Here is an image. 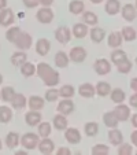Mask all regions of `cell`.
Segmentation results:
<instances>
[{
	"instance_id": "cell-13",
	"label": "cell",
	"mask_w": 137,
	"mask_h": 155,
	"mask_svg": "<svg viewBox=\"0 0 137 155\" xmlns=\"http://www.w3.org/2000/svg\"><path fill=\"white\" fill-rule=\"evenodd\" d=\"M64 139L70 144H77L81 141V133L77 128H69L64 132Z\"/></svg>"
},
{
	"instance_id": "cell-9",
	"label": "cell",
	"mask_w": 137,
	"mask_h": 155,
	"mask_svg": "<svg viewBox=\"0 0 137 155\" xmlns=\"http://www.w3.org/2000/svg\"><path fill=\"white\" fill-rule=\"evenodd\" d=\"M14 19H15V15L12 12L11 8H3L0 10V26H10V25L14 24Z\"/></svg>"
},
{
	"instance_id": "cell-33",
	"label": "cell",
	"mask_w": 137,
	"mask_h": 155,
	"mask_svg": "<svg viewBox=\"0 0 137 155\" xmlns=\"http://www.w3.org/2000/svg\"><path fill=\"white\" fill-rule=\"evenodd\" d=\"M69 10H70L71 14H81L85 10V4L81 0H71L70 4H69Z\"/></svg>"
},
{
	"instance_id": "cell-42",
	"label": "cell",
	"mask_w": 137,
	"mask_h": 155,
	"mask_svg": "<svg viewBox=\"0 0 137 155\" xmlns=\"http://www.w3.org/2000/svg\"><path fill=\"white\" fill-rule=\"evenodd\" d=\"M90 151H92L93 155H107L110 152V148L106 144H95Z\"/></svg>"
},
{
	"instance_id": "cell-3",
	"label": "cell",
	"mask_w": 137,
	"mask_h": 155,
	"mask_svg": "<svg viewBox=\"0 0 137 155\" xmlns=\"http://www.w3.org/2000/svg\"><path fill=\"white\" fill-rule=\"evenodd\" d=\"M14 44H15V47H17L19 51H28L30 47H32L33 38H32V36H30L29 33L21 32L19 37L17 38V41H15Z\"/></svg>"
},
{
	"instance_id": "cell-49",
	"label": "cell",
	"mask_w": 137,
	"mask_h": 155,
	"mask_svg": "<svg viewBox=\"0 0 137 155\" xmlns=\"http://www.w3.org/2000/svg\"><path fill=\"white\" fill-rule=\"evenodd\" d=\"M130 140H132V144L137 147V130H133V133L130 135Z\"/></svg>"
},
{
	"instance_id": "cell-18",
	"label": "cell",
	"mask_w": 137,
	"mask_h": 155,
	"mask_svg": "<svg viewBox=\"0 0 137 155\" xmlns=\"http://www.w3.org/2000/svg\"><path fill=\"white\" fill-rule=\"evenodd\" d=\"M104 10L108 15H117L121 11V3L119 0H107L106 2Z\"/></svg>"
},
{
	"instance_id": "cell-56",
	"label": "cell",
	"mask_w": 137,
	"mask_h": 155,
	"mask_svg": "<svg viewBox=\"0 0 137 155\" xmlns=\"http://www.w3.org/2000/svg\"><path fill=\"white\" fill-rule=\"evenodd\" d=\"M2 146H3V143H2V140H0V150H2Z\"/></svg>"
},
{
	"instance_id": "cell-29",
	"label": "cell",
	"mask_w": 137,
	"mask_h": 155,
	"mask_svg": "<svg viewBox=\"0 0 137 155\" xmlns=\"http://www.w3.org/2000/svg\"><path fill=\"white\" fill-rule=\"evenodd\" d=\"M69 61H70V58L64 51H59L55 54V64L58 68H66L69 64Z\"/></svg>"
},
{
	"instance_id": "cell-41",
	"label": "cell",
	"mask_w": 137,
	"mask_h": 155,
	"mask_svg": "<svg viewBox=\"0 0 137 155\" xmlns=\"http://www.w3.org/2000/svg\"><path fill=\"white\" fill-rule=\"evenodd\" d=\"M51 130H52V126L50 122H40L38 124V135L41 137H48L51 135Z\"/></svg>"
},
{
	"instance_id": "cell-40",
	"label": "cell",
	"mask_w": 137,
	"mask_h": 155,
	"mask_svg": "<svg viewBox=\"0 0 137 155\" xmlns=\"http://www.w3.org/2000/svg\"><path fill=\"white\" fill-rule=\"evenodd\" d=\"M15 94H17V92L14 91L12 87H4L3 89H2V92H0V96H2V99H3L4 102H11L12 97L15 96Z\"/></svg>"
},
{
	"instance_id": "cell-21",
	"label": "cell",
	"mask_w": 137,
	"mask_h": 155,
	"mask_svg": "<svg viewBox=\"0 0 137 155\" xmlns=\"http://www.w3.org/2000/svg\"><path fill=\"white\" fill-rule=\"evenodd\" d=\"M28 62V55L25 54V51H18V52H14L11 55V63L17 68H21L24 63Z\"/></svg>"
},
{
	"instance_id": "cell-27",
	"label": "cell",
	"mask_w": 137,
	"mask_h": 155,
	"mask_svg": "<svg viewBox=\"0 0 137 155\" xmlns=\"http://www.w3.org/2000/svg\"><path fill=\"white\" fill-rule=\"evenodd\" d=\"M95 88H96V94L99 95L100 97H104L111 94V85L106 81H99Z\"/></svg>"
},
{
	"instance_id": "cell-17",
	"label": "cell",
	"mask_w": 137,
	"mask_h": 155,
	"mask_svg": "<svg viewBox=\"0 0 137 155\" xmlns=\"http://www.w3.org/2000/svg\"><path fill=\"white\" fill-rule=\"evenodd\" d=\"M52 122H54V128H55L56 130H66V129H67V125H69L66 115L60 114V113H58V114L54 117Z\"/></svg>"
},
{
	"instance_id": "cell-44",
	"label": "cell",
	"mask_w": 137,
	"mask_h": 155,
	"mask_svg": "<svg viewBox=\"0 0 137 155\" xmlns=\"http://www.w3.org/2000/svg\"><path fill=\"white\" fill-rule=\"evenodd\" d=\"M132 152H133V146L132 144H126V143L119 144L118 155H132Z\"/></svg>"
},
{
	"instance_id": "cell-23",
	"label": "cell",
	"mask_w": 137,
	"mask_h": 155,
	"mask_svg": "<svg viewBox=\"0 0 137 155\" xmlns=\"http://www.w3.org/2000/svg\"><path fill=\"white\" fill-rule=\"evenodd\" d=\"M6 144L10 150H14L15 147H18L21 144V137L17 132H10L6 136Z\"/></svg>"
},
{
	"instance_id": "cell-47",
	"label": "cell",
	"mask_w": 137,
	"mask_h": 155,
	"mask_svg": "<svg viewBox=\"0 0 137 155\" xmlns=\"http://www.w3.org/2000/svg\"><path fill=\"white\" fill-rule=\"evenodd\" d=\"M129 104H130L132 107L137 108V92H134V94L130 96V99H129Z\"/></svg>"
},
{
	"instance_id": "cell-54",
	"label": "cell",
	"mask_w": 137,
	"mask_h": 155,
	"mask_svg": "<svg viewBox=\"0 0 137 155\" xmlns=\"http://www.w3.org/2000/svg\"><path fill=\"white\" fill-rule=\"evenodd\" d=\"M93 4H99V3H102V2H104V0H90Z\"/></svg>"
},
{
	"instance_id": "cell-46",
	"label": "cell",
	"mask_w": 137,
	"mask_h": 155,
	"mask_svg": "<svg viewBox=\"0 0 137 155\" xmlns=\"http://www.w3.org/2000/svg\"><path fill=\"white\" fill-rule=\"evenodd\" d=\"M22 3L28 8H34V7H37L40 4V0H22Z\"/></svg>"
},
{
	"instance_id": "cell-53",
	"label": "cell",
	"mask_w": 137,
	"mask_h": 155,
	"mask_svg": "<svg viewBox=\"0 0 137 155\" xmlns=\"http://www.w3.org/2000/svg\"><path fill=\"white\" fill-rule=\"evenodd\" d=\"M7 7V0H0V10H3Z\"/></svg>"
},
{
	"instance_id": "cell-58",
	"label": "cell",
	"mask_w": 137,
	"mask_h": 155,
	"mask_svg": "<svg viewBox=\"0 0 137 155\" xmlns=\"http://www.w3.org/2000/svg\"><path fill=\"white\" fill-rule=\"evenodd\" d=\"M136 63H137V58H136Z\"/></svg>"
},
{
	"instance_id": "cell-15",
	"label": "cell",
	"mask_w": 137,
	"mask_h": 155,
	"mask_svg": "<svg viewBox=\"0 0 137 155\" xmlns=\"http://www.w3.org/2000/svg\"><path fill=\"white\" fill-rule=\"evenodd\" d=\"M51 50V43L47 38H38L37 43H36V51H37L38 55L45 56Z\"/></svg>"
},
{
	"instance_id": "cell-34",
	"label": "cell",
	"mask_w": 137,
	"mask_h": 155,
	"mask_svg": "<svg viewBox=\"0 0 137 155\" xmlns=\"http://www.w3.org/2000/svg\"><path fill=\"white\" fill-rule=\"evenodd\" d=\"M121 35H122L123 40L125 41H133L137 38V32L134 28L132 26H125L122 30H121Z\"/></svg>"
},
{
	"instance_id": "cell-11",
	"label": "cell",
	"mask_w": 137,
	"mask_h": 155,
	"mask_svg": "<svg viewBox=\"0 0 137 155\" xmlns=\"http://www.w3.org/2000/svg\"><path fill=\"white\" fill-rule=\"evenodd\" d=\"M78 94H80V96L89 99V97H93L96 95V88L90 84V82H84V84L80 85Z\"/></svg>"
},
{
	"instance_id": "cell-43",
	"label": "cell",
	"mask_w": 137,
	"mask_h": 155,
	"mask_svg": "<svg viewBox=\"0 0 137 155\" xmlns=\"http://www.w3.org/2000/svg\"><path fill=\"white\" fill-rule=\"evenodd\" d=\"M132 68H133V63H132V62L129 61V59H126V61H123L122 63L117 64V69H118V71H119V73H122V74H128V73H130Z\"/></svg>"
},
{
	"instance_id": "cell-59",
	"label": "cell",
	"mask_w": 137,
	"mask_h": 155,
	"mask_svg": "<svg viewBox=\"0 0 137 155\" xmlns=\"http://www.w3.org/2000/svg\"><path fill=\"white\" fill-rule=\"evenodd\" d=\"M0 97H2V96H0Z\"/></svg>"
},
{
	"instance_id": "cell-12",
	"label": "cell",
	"mask_w": 137,
	"mask_h": 155,
	"mask_svg": "<svg viewBox=\"0 0 137 155\" xmlns=\"http://www.w3.org/2000/svg\"><path fill=\"white\" fill-rule=\"evenodd\" d=\"M38 150H40L41 154L50 155V154H52L54 150H55V144H54V141L51 140V139L43 137V140H40V143H38Z\"/></svg>"
},
{
	"instance_id": "cell-38",
	"label": "cell",
	"mask_w": 137,
	"mask_h": 155,
	"mask_svg": "<svg viewBox=\"0 0 137 155\" xmlns=\"http://www.w3.org/2000/svg\"><path fill=\"white\" fill-rule=\"evenodd\" d=\"M84 130L86 133V136L93 137L99 133V125H97V122H86L84 126Z\"/></svg>"
},
{
	"instance_id": "cell-19",
	"label": "cell",
	"mask_w": 137,
	"mask_h": 155,
	"mask_svg": "<svg viewBox=\"0 0 137 155\" xmlns=\"http://www.w3.org/2000/svg\"><path fill=\"white\" fill-rule=\"evenodd\" d=\"M122 40H123V37H122V35H121V32H111L110 35H108L107 43L111 48H118V47H121Z\"/></svg>"
},
{
	"instance_id": "cell-35",
	"label": "cell",
	"mask_w": 137,
	"mask_h": 155,
	"mask_svg": "<svg viewBox=\"0 0 137 155\" xmlns=\"http://www.w3.org/2000/svg\"><path fill=\"white\" fill-rule=\"evenodd\" d=\"M110 96H111V100H113L114 103L119 104V103H123L126 95H125V92H123L121 88H115V89H111Z\"/></svg>"
},
{
	"instance_id": "cell-36",
	"label": "cell",
	"mask_w": 137,
	"mask_h": 155,
	"mask_svg": "<svg viewBox=\"0 0 137 155\" xmlns=\"http://www.w3.org/2000/svg\"><path fill=\"white\" fill-rule=\"evenodd\" d=\"M12 120V111L11 108L7 106H2L0 107V122L2 124H8Z\"/></svg>"
},
{
	"instance_id": "cell-28",
	"label": "cell",
	"mask_w": 137,
	"mask_h": 155,
	"mask_svg": "<svg viewBox=\"0 0 137 155\" xmlns=\"http://www.w3.org/2000/svg\"><path fill=\"white\" fill-rule=\"evenodd\" d=\"M126 59H129V58H128V55H126L125 51H122V50H118L117 48L115 51L111 52V62H113L115 66L119 64V63H122V62L126 61Z\"/></svg>"
},
{
	"instance_id": "cell-25",
	"label": "cell",
	"mask_w": 137,
	"mask_h": 155,
	"mask_svg": "<svg viewBox=\"0 0 137 155\" xmlns=\"http://www.w3.org/2000/svg\"><path fill=\"white\" fill-rule=\"evenodd\" d=\"M26 103H28V99L25 97V95L22 94H15V96L12 97L11 100V104L15 110H22V108L26 107Z\"/></svg>"
},
{
	"instance_id": "cell-57",
	"label": "cell",
	"mask_w": 137,
	"mask_h": 155,
	"mask_svg": "<svg viewBox=\"0 0 137 155\" xmlns=\"http://www.w3.org/2000/svg\"><path fill=\"white\" fill-rule=\"evenodd\" d=\"M134 7H136V8H137V0H136V6H134Z\"/></svg>"
},
{
	"instance_id": "cell-32",
	"label": "cell",
	"mask_w": 137,
	"mask_h": 155,
	"mask_svg": "<svg viewBox=\"0 0 137 155\" xmlns=\"http://www.w3.org/2000/svg\"><path fill=\"white\" fill-rule=\"evenodd\" d=\"M19 69H21V74L24 77H32V76H34V73L37 71V68H36L33 63H30V62L24 63Z\"/></svg>"
},
{
	"instance_id": "cell-24",
	"label": "cell",
	"mask_w": 137,
	"mask_h": 155,
	"mask_svg": "<svg viewBox=\"0 0 137 155\" xmlns=\"http://www.w3.org/2000/svg\"><path fill=\"white\" fill-rule=\"evenodd\" d=\"M103 122H104V125L107 126V128L113 129V128H117L119 121L117 120V117L114 115L113 111H107L103 114Z\"/></svg>"
},
{
	"instance_id": "cell-55",
	"label": "cell",
	"mask_w": 137,
	"mask_h": 155,
	"mask_svg": "<svg viewBox=\"0 0 137 155\" xmlns=\"http://www.w3.org/2000/svg\"><path fill=\"white\" fill-rule=\"evenodd\" d=\"M2 82H3V76L0 74V84H2Z\"/></svg>"
},
{
	"instance_id": "cell-14",
	"label": "cell",
	"mask_w": 137,
	"mask_h": 155,
	"mask_svg": "<svg viewBox=\"0 0 137 155\" xmlns=\"http://www.w3.org/2000/svg\"><path fill=\"white\" fill-rule=\"evenodd\" d=\"M74 111V103L73 100L70 99H64V100H60L58 104V113L63 115H70L71 113Z\"/></svg>"
},
{
	"instance_id": "cell-37",
	"label": "cell",
	"mask_w": 137,
	"mask_h": 155,
	"mask_svg": "<svg viewBox=\"0 0 137 155\" xmlns=\"http://www.w3.org/2000/svg\"><path fill=\"white\" fill-rule=\"evenodd\" d=\"M76 94V89H74L73 85H63V87L59 89V96L64 97V99H71Z\"/></svg>"
},
{
	"instance_id": "cell-16",
	"label": "cell",
	"mask_w": 137,
	"mask_h": 155,
	"mask_svg": "<svg viewBox=\"0 0 137 155\" xmlns=\"http://www.w3.org/2000/svg\"><path fill=\"white\" fill-rule=\"evenodd\" d=\"M108 140H110V143L113 144V146H119V144H122L123 143L122 132L118 130L117 128L110 129V132H108Z\"/></svg>"
},
{
	"instance_id": "cell-50",
	"label": "cell",
	"mask_w": 137,
	"mask_h": 155,
	"mask_svg": "<svg viewBox=\"0 0 137 155\" xmlns=\"http://www.w3.org/2000/svg\"><path fill=\"white\" fill-rule=\"evenodd\" d=\"M54 3V0H40V4H43V7H51Z\"/></svg>"
},
{
	"instance_id": "cell-26",
	"label": "cell",
	"mask_w": 137,
	"mask_h": 155,
	"mask_svg": "<svg viewBox=\"0 0 137 155\" xmlns=\"http://www.w3.org/2000/svg\"><path fill=\"white\" fill-rule=\"evenodd\" d=\"M71 33L76 38H84L88 35V25L85 24H76L71 29Z\"/></svg>"
},
{
	"instance_id": "cell-8",
	"label": "cell",
	"mask_w": 137,
	"mask_h": 155,
	"mask_svg": "<svg viewBox=\"0 0 137 155\" xmlns=\"http://www.w3.org/2000/svg\"><path fill=\"white\" fill-rule=\"evenodd\" d=\"M69 58L74 63H82L86 59V50L84 47H74L69 52Z\"/></svg>"
},
{
	"instance_id": "cell-20",
	"label": "cell",
	"mask_w": 137,
	"mask_h": 155,
	"mask_svg": "<svg viewBox=\"0 0 137 155\" xmlns=\"http://www.w3.org/2000/svg\"><path fill=\"white\" fill-rule=\"evenodd\" d=\"M29 107L30 110H34V111H40V110H43L44 108V104H45V100L43 99L41 96H36V95H33V96L29 97Z\"/></svg>"
},
{
	"instance_id": "cell-1",
	"label": "cell",
	"mask_w": 137,
	"mask_h": 155,
	"mask_svg": "<svg viewBox=\"0 0 137 155\" xmlns=\"http://www.w3.org/2000/svg\"><path fill=\"white\" fill-rule=\"evenodd\" d=\"M37 76L40 77L41 81L47 87H51V88L56 87L59 84V81H60L59 73L54 68H51L48 63H45V62H40L37 64Z\"/></svg>"
},
{
	"instance_id": "cell-2",
	"label": "cell",
	"mask_w": 137,
	"mask_h": 155,
	"mask_svg": "<svg viewBox=\"0 0 137 155\" xmlns=\"http://www.w3.org/2000/svg\"><path fill=\"white\" fill-rule=\"evenodd\" d=\"M38 143H40V139H38V135L36 133H25L22 137H21V146L24 147L25 150H34L36 147H38Z\"/></svg>"
},
{
	"instance_id": "cell-39",
	"label": "cell",
	"mask_w": 137,
	"mask_h": 155,
	"mask_svg": "<svg viewBox=\"0 0 137 155\" xmlns=\"http://www.w3.org/2000/svg\"><path fill=\"white\" fill-rule=\"evenodd\" d=\"M21 32H22V30H21L18 26H12V28H10V29L7 30V33H6V38L10 41V43L14 44L15 41H17V38L19 37Z\"/></svg>"
},
{
	"instance_id": "cell-31",
	"label": "cell",
	"mask_w": 137,
	"mask_h": 155,
	"mask_svg": "<svg viewBox=\"0 0 137 155\" xmlns=\"http://www.w3.org/2000/svg\"><path fill=\"white\" fill-rule=\"evenodd\" d=\"M104 37H106V32L102 28L95 26L90 29V38H92L93 43H102V41L104 40Z\"/></svg>"
},
{
	"instance_id": "cell-4",
	"label": "cell",
	"mask_w": 137,
	"mask_h": 155,
	"mask_svg": "<svg viewBox=\"0 0 137 155\" xmlns=\"http://www.w3.org/2000/svg\"><path fill=\"white\" fill-rule=\"evenodd\" d=\"M113 113L119 122H125V121H128L130 118V108H129V106L123 104V103H119L113 110Z\"/></svg>"
},
{
	"instance_id": "cell-22",
	"label": "cell",
	"mask_w": 137,
	"mask_h": 155,
	"mask_svg": "<svg viewBox=\"0 0 137 155\" xmlns=\"http://www.w3.org/2000/svg\"><path fill=\"white\" fill-rule=\"evenodd\" d=\"M25 121L29 126H36L41 122V114L38 111H34V110L28 111L26 115H25Z\"/></svg>"
},
{
	"instance_id": "cell-45",
	"label": "cell",
	"mask_w": 137,
	"mask_h": 155,
	"mask_svg": "<svg viewBox=\"0 0 137 155\" xmlns=\"http://www.w3.org/2000/svg\"><path fill=\"white\" fill-rule=\"evenodd\" d=\"M59 97V91L58 89H48L45 92V100L47 102H55Z\"/></svg>"
},
{
	"instance_id": "cell-30",
	"label": "cell",
	"mask_w": 137,
	"mask_h": 155,
	"mask_svg": "<svg viewBox=\"0 0 137 155\" xmlns=\"http://www.w3.org/2000/svg\"><path fill=\"white\" fill-rule=\"evenodd\" d=\"M82 21H84L85 25L96 26L97 22H99V18H97V15L92 11H84V14H82Z\"/></svg>"
},
{
	"instance_id": "cell-7",
	"label": "cell",
	"mask_w": 137,
	"mask_h": 155,
	"mask_svg": "<svg viewBox=\"0 0 137 155\" xmlns=\"http://www.w3.org/2000/svg\"><path fill=\"white\" fill-rule=\"evenodd\" d=\"M93 69H95V71H96V74H99V76H106V74H108L111 71V63L107 59L100 58L93 63Z\"/></svg>"
},
{
	"instance_id": "cell-48",
	"label": "cell",
	"mask_w": 137,
	"mask_h": 155,
	"mask_svg": "<svg viewBox=\"0 0 137 155\" xmlns=\"http://www.w3.org/2000/svg\"><path fill=\"white\" fill-rule=\"evenodd\" d=\"M71 151L69 148H66V147H60V148L58 150V155H70Z\"/></svg>"
},
{
	"instance_id": "cell-6",
	"label": "cell",
	"mask_w": 137,
	"mask_h": 155,
	"mask_svg": "<svg viewBox=\"0 0 137 155\" xmlns=\"http://www.w3.org/2000/svg\"><path fill=\"white\" fill-rule=\"evenodd\" d=\"M71 36H73V33H71V30L69 29L67 26H59L58 29L55 30V38H56V40H58L60 44L70 43Z\"/></svg>"
},
{
	"instance_id": "cell-10",
	"label": "cell",
	"mask_w": 137,
	"mask_h": 155,
	"mask_svg": "<svg viewBox=\"0 0 137 155\" xmlns=\"http://www.w3.org/2000/svg\"><path fill=\"white\" fill-rule=\"evenodd\" d=\"M121 14H122V18L125 21H128V22H132V21H134L137 18V8L133 6V4L128 3V4H125V6L122 7V10H121Z\"/></svg>"
},
{
	"instance_id": "cell-5",
	"label": "cell",
	"mask_w": 137,
	"mask_h": 155,
	"mask_svg": "<svg viewBox=\"0 0 137 155\" xmlns=\"http://www.w3.org/2000/svg\"><path fill=\"white\" fill-rule=\"evenodd\" d=\"M36 18H37V21L40 22V24L48 25L54 21V11L50 8V7H43V8H40L37 11Z\"/></svg>"
},
{
	"instance_id": "cell-51",
	"label": "cell",
	"mask_w": 137,
	"mask_h": 155,
	"mask_svg": "<svg viewBox=\"0 0 137 155\" xmlns=\"http://www.w3.org/2000/svg\"><path fill=\"white\" fill-rule=\"evenodd\" d=\"M130 88L134 92H137V78H132L130 81Z\"/></svg>"
},
{
	"instance_id": "cell-52",
	"label": "cell",
	"mask_w": 137,
	"mask_h": 155,
	"mask_svg": "<svg viewBox=\"0 0 137 155\" xmlns=\"http://www.w3.org/2000/svg\"><path fill=\"white\" fill-rule=\"evenodd\" d=\"M130 121H132V125H133L134 128H137V114L132 115V117H130Z\"/></svg>"
}]
</instances>
